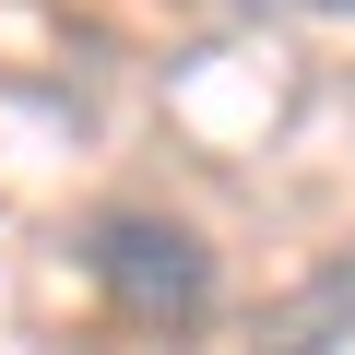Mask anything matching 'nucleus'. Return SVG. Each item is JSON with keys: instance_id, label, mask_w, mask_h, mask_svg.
I'll list each match as a JSON object with an SVG mask.
<instances>
[{"instance_id": "2", "label": "nucleus", "mask_w": 355, "mask_h": 355, "mask_svg": "<svg viewBox=\"0 0 355 355\" xmlns=\"http://www.w3.org/2000/svg\"><path fill=\"white\" fill-rule=\"evenodd\" d=\"M272 331H284V343H355V249H331V261L272 308Z\"/></svg>"}, {"instance_id": "1", "label": "nucleus", "mask_w": 355, "mask_h": 355, "mask_svg": "<svg viewBox=\"0 0 355 355\" xmlns=\"http://www.w3.org/2000/svg\"><path fill=\"white\" fill-rule=\"evenodd\" d=\"M83 272L95 296L130 320V331H202L225 272H214V237L202 225H178V214H142V202H107L83 225Z\"/></svg>"}, {"instance_id": "3", "label": "nucleus", "mask_w": 355, "mask_h": 355, "mask_svg": "<svg viewBox=\"0 0 355 355\" xmlns=\"http://www.w3.org/2000/svg\"><path fill=\"white\" fill-rule=\"evenodd\" d=\"M308 12H355V0H308Z\"/></svg>"}]
</instances>
